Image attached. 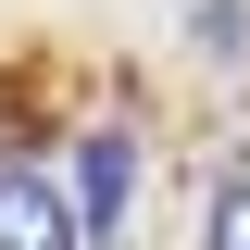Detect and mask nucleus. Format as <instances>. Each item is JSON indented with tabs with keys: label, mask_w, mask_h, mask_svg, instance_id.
<instances>
[{
	"label": "nucleus",
	"mask_w": 250,
	"mask_h": 250,
	"mask_svg": "<svg viewBox=\"0 0 250 250\" xmlns=\"http://www.w3.org/2000/svg\"><path fill=\"white\" fill-rule=\"evenodd\" d=\"M0 250H75V200L50 175H0Z\"/></svg>",
	"instance_id": "obj_1"
},
{
	"label": "nucleus",
	"mask_w": 250,
	"mask_h": 250,
	"mask_svg": "<svg viewBox=\"0 0 250 250\" xmlns=\"http://www.w3.org/2000/svg\"><path fill=\"white\" fill-rule=\"evenodd\" d=\"M113 200H125V138H88V163H75V238H88Z\"/></svg>",
	"instance_id": "obj_2"
},
{
	"label": "nucleus",
	"mask_w": 250,
	"mask_h": 250,
	"mask_svg": "<svg viewBox=\"0 0 250 250\" xmlns=\"http://www.w3.org/2000/svg\"><path fill=\"white\" fill-rule=\"evenodd\" d=\"M213 250H250V175L225 188V213H213Z\"/></svg>",
	"instance_id": "obj_3"
}]
</instances>
